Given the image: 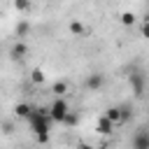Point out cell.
Segmentation results:
<instances>
[{
	"label": "cell",
	"mask_w": 149,
	"mask_h": 149,
	"mask_svg": "<svg viewBox=\"0 0 149 149\" xmlns=\"http://www.w3.org/2000/svg\"><path fill=\"white\" fill-rule=\"evenodd\" d=\"M14 112H16V116H21V119H28V116H30V112H33V107H30L28 102H19V105L14 107Z\"/></svg>",
	"instance_id": "cell-10"
},
{
	"label": "cell",
	"mask_w": 149,
	"mask_h": 149,
	"mask_svg": "<svg viewBox=\"0 0 149 149\" xmlns=\"http://www.w3.org/2000/svg\"><path fill=\"white\" fill-rule=\"evenodd\" d=\"M77 149H98V147H88V144H79Z\"/></svg>",
	"instance_id": "cell-18"
},
{
	"label": "cell",
	"mask_w": 149,
	"mask_h": 149,
	"mask_svg": "<svg viewBox=\"0 0 149 149\" xmlns=\"http://www.w3.org/2000/svg\"><path fill=\"white\" fill-rule=\"evenodd\" d=\"M133 149H149V133H147V128H140L133 135Z\"/></svg>",
	"instance_id": "cell-4"
},
{
	"label": "cell",
	"mask_w": 149,
	"mask_h": 149,
	"mask_svg": "<svg viewBox=\"0 0 149 149\" xmlns=\"http://www.w3.org/2000/svg\"><path fill=\"white\" fill-rule=\"evenodd\" d=\"M119 116H121V123H126L133 116V107L130 105H119Z\"/></svg>",
	"instance_id": "cell-11"
},
{
	"label": "cell",
	"mask_w": 149,
	"mask_h": 149,
	"mask_svg": "<svg viewBox=\"0 0 149 149\" xmlns=\"http://www.w3.org/2000/svg\"><path fill=\"white\" fill-rule=\"evenodd\" d=\"M28 121H30V128H33V133H35L37 137H42V135H49L51 119H49V112H47V107H35V109L30 112Z\"/></svg>",
	"instance_id": "cell-1"
},
{
	"label": "cell",
	"mask_w": 149,
	"mask_h": 149,
	"mask_svg": "<svg viewBox=\"0 0 149 149\" xmlns=\"http://www.w3.org/2000/svg\"><path fill=\"white\" fill-rule=\"evenodd\" d=\"M26 51H28V49H26V44H23V42H16V44L12 47V51H9V56H12L14 61H21V58L26 56Z\"/></svg>",
	"instance_id": "cell-8"
},
{
	"label": "cell",
	"mask_w": 149,
	"mask_h": 149,
	"mask_svg": "<svg viewBox=\"0 0 149 149\" xmlns=\"http://www.w3.org/2000/svg\"><path fill=\"white\" fill-rule=\"evenodd\" d=\"M54 93H56V98H63L68 93V81H56L54 84Z\"/></svg>",
	"instance_id": "cell-12"
},
{
	"label": "cell",
	"mask_w": 149,
	"mask_h": 149,
	"mask_svg": "<svg viewBox=\"0 0 149 149\" xmlns=\"http://www.w3.org/2000/svg\"><path fill=\"white\" fill-rule=\"evenodd\" d=\"M121 23H123V26H133V23H135V14H133V12H123V14H121Z\"/></svg>",
	"instance_id": "cell-14"
},
{
	"label": "cell",
	"mask_w": 149,
	"mask_h": 149,
	"mask_svg": "<svg viewBox=\"0 0 149 149\" xmlns=\"http://www.w3.org/2000/svg\"><path fill=\"white\" fill-rule=\"evenodd\" d=\"M14 9L16 12H26V9H30V2L28 0H16L14 2Z\"/></svg>",
	"instance_id": "cell-15"
},
{
	"label": "cell",
	"mask_w": 149,
	"mask_h": 149,
	"mask_svg": "<svg viewBox=\"0 0 149 149\" xmlns=\"http://www.w3.org/2000/svg\"><path fill=\"white\" fill-rule=\"evenodd\" d=\"M112 126H116V123H121V116H119V107H107L105 109V114H102Z\"/></svg>",
	"instance_id": "cell-6"
},
{
	"label": "cell",
	"mask_w": 149,
	"mask_h": 149,
	"mask_svg": "<svg viewBox=\"0 0 149 149\" xmlns=\"http://www.w3.org/2000/svg\"><path fill=\"white\" fill-rule=\"evenodd\" d=\"M95 130H98L100 135H109V133L114 130V126H112L105 116H100V119H98V123H95Z\"/></svg>",
	"instance_id": "cell-7"
},
{
	"label": "cell",
	"mask_w": 149,
	"mask_h": 149,
	"mask_svg": "<svg viewBox=\"0 0 149 149\" xmlns=\"http://www.w3.org/2000/svg\"><path fill=\"white\" fill-rule=\"evenodd\" d=\"M102 84H105V74H100V72H93V74L86 77V88L88 91H100Z\"/></svg>",
	"instance_id": "cell-5"
},
{
	"label": "cell",
	"mask_w": 149,
	"mask_h": 149,
	"mask_svg": "<svg viewBox=\"0 0 149 149\" xmlns=\"http://www.w3.org/2000/svg\"><path fill=\"white\" fill-rule=\"evenodd\" d=\"M77 121H79V116H77V112H68L65 114V119H63V126H77Z\"/></svg>",
	"instance_id": "cell-13"
},
{
	"label": "cell",
	"mask_w": 149,
	"mask_h": 149,
	"mask_svg": "<svg viewBox=\"0 0 149 149\" xmlns=\"http://www.w3.org/2000/svg\"><path fill=\"white\" fill-rule=\"evenodd\" d=\"M30 79H33L35 84H42V81H44V72L35 68V70H33V74H30Z\"/></svg>",
	"instance_id": "cell-16"
},
{
	"label": "cell",
	"mask_w": 149,
	"mask_h": 149,
	"mask_svg": "<svg viewBox=\"0 0 149 149\" xmlns=\"http://www.w3.org/2000/svg\"><path fill=\"white\" fill-rule=\"evenodd\" d=\"M49 119L51 121H56V123H63V119H65V114L70 112V105H68V100L65 98H54V102L49 105Z\"/></svg>",
	"instance_id": "cell-2"
},
{
	"label": "cell",
	"mask_w": 149,
	"mask_h": 149,
	"mask_svg": "<svg viewBox=\"0 0 149 149\" xmlns=\"http://www.w3.org/2000/svg\"><path fill=\"white\" fill-rule=\"evenodd\" d=\"M70 33H74V35H81V33H84V26H81L79 21H72V23H70Z\"/></svg>",
	"instance_id": "cell-17"
},
{
	"label": "cell",
	"mask_w": 149,
	"mask_h": 149,
	"mask_svg": "<svg viewBox=\"0 0 149 149\" xmlns=\"http://www.w3.org/2000/svg\"><path fill=\"white\" fill-rule=\"evenodd\" d=\"M144 81H147V79H144L142 72H130V74H128V84H130L135 98H142V95H144Z\"/></svg>",
	"instance_id": "cell-3"
},
{
	"label": "cell",
	"mask_w": 149,
	"mask_h": 149,
	"mask_svg": "<svg viewBox=\"0 0 149 149\" xmlns=\"http://www.w3.org/2000/svg\"><path fill=\"white\" fill-rule=\"evenodd\" d=\"M14 33H16V37H26V35L30 33V23H28L26 19H21V21L16 23V28H14Z\"/></svg>",
	"instance_id": "cell-9"
}]
</instances>
